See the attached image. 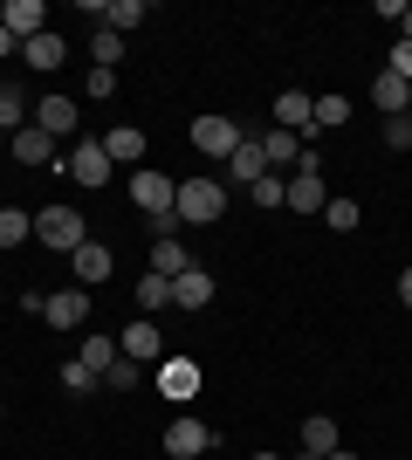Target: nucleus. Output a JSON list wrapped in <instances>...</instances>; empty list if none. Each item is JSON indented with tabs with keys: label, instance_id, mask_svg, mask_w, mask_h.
Wrapping results in <instances>:
<instances>
[{
	"label": "nucleus",
	"instance_id": "3",
	"mask_svg": "<svg viewBox=\"0 0 412 460\" xmlns=\"http://www.w3.org/2000/svg\"><path fill=\"white\" fill-rule=\"evenodd\" d=\"M131 199L152 213V220H165V213H172V199H179V179L152 172V165H137V172H131Z\"/></svg>",
	"mask_w": 412,
	"mask_h": 460
},
{
	"label": "nucleus",
	"instance_id": "17",
	"mask_svg": "<svg viewBox=\"0 0 412 460\" xmlns=\"http://www.w3.org/2000/svg\"><path fill=\"white\" fill-rule=\"evenodd\" d=\"M172 303H179V309H206V303H214V275H206V269L172 275Z\"/></svg>",
	"mask_w": 412,
	"mask_h": 460
},
{
	"label": "nucleus",
	"instance_id": "35",
	"mask_svg": "<svg viewBox=\"0 0 412 460\" xmlns=\"http://www.w3.org/2000/svg\"><path fill=\"white\" fill-rule=\"evenodd\" d=\"M385 145H392V152H412V111L406 117H385Z\"/></svg>",
	"mask_w": 412,
	"mask_h": 460
},
{
	"label": "nucleus",
	"instance_id": "28",
	"mask_svg": "<svg viewBox=\"0 0 412 460\" xmlns=\"http://www.w3.org/2000/svg\"><path fill=\"white\" fill-rule=\"evenodd\" d=\"M76 358H83V365H90V371H97V378H103V371L118 365L124 350H118V337H90V344H83V350H76Z\"/></svg>",
	"mask_w": 412,
	"mask_h": 460
},
{
	"label": "nucleus",
	"instance_id": "14",
	"mask_svg": "<svg viewBox=\"0 0 412 460\" xmlns=\"http://www.w3.org/2000/svg\"><path fill=\"white\" fill-rule=\"evenodd\" d=\"M310 117H316V96L310 90H282V96H275V124H282V131L302 137V131H310Z\"/></svg>",
	"mask_w": 412,
	"mask_h": 460
},
{
	"label": "nucleus",
	"instance_id": "21",
	"mask_svg": "<svg viewBox=\"0 0 412 460\" xmlns=\"http://www.w3.org/2000/svg\"><path fill=\"white\" fill-rule=\"evenodd\" d=\"M261 158H268V172H282V165L302 158V137L295 131H261Z\"/></svg>",
	"mask_w": 412,
	"mask_h": 460
},
{
	"label": "nucleus",
	"instance_id": "36",
	"mask_svg": "<svg viewBox=\"0 0 412 460\" xmlns=\"http://www.w3.org/2000/svg\"><path fill=\"white\" fill-rule=\"evenodd\" d=\"M83 90H90V96H110V90H118V69H90V76H83Z\"/></svg>",
	"mask_w": 412,
	"mask_h": 460
},
{
	"label": "nucleus",
	"instance_id": "34",
	"mask_svg": "<svg viewBox=\"0 0 412 460\" xmlns=\"http://www.w3.org/2000/svg\"><path fill=\"white\" fill-rule=\"evenodd\" d=\"M323 227L351 234V227H357V199H330V207H323Z\"/></svg>",
	"mask_w": 412,
	"mask_h": 460
},
{
	"label": "nucleus",
	"instance_id": "44",
	"mask_svg": "<svg viewBox=\"0 0 412 460\" xmlns=\"http://www.w3.org/2000/svg\"><path fill=\"white\" fill-rule=\"evenodd\" d=\"M0 420H7V405H0Z\"/></svg>",
	"mask_w": 412,
	"mask_h": 460
},
{
	"label": "nucleus",
	"instance_id": "31",
	"mask_svg": "<svg viewBox=\"0 0 412 460\" xmlns=\"http://www.w3.org/2000/svg\"><path fill=\"white\" fill-rule=\"evenodd\" d=\"M248 192H255V207H282V192H289V179H282V172H261V179H255Z\"/></svg>",
	"mask_w": 412,
	"mask_h": 460
},
{
	"label": "nucleus",
	"instance_id": "13",
	"mask_svg": "<svg viewBox=\"0 0 412 460\" xmlns=\"http://www.w3.org/2000/svg\"><path fill=\"white\" fill-rule=\"evenodd\" d=\"M69 261H76V288H103V282H110V269H118V261H110V248H97V241H83Z\"/></svg>",
	"mask_w": 412,
	"mask_h": 460
},
{
	"label": "nucleus",
	"instance_id": "23",
	"mask_svg": "<svg viewBox=\"0 0 412 460\" xmlns=\"http://www.w3.org/2000/svg\"><path fill=\"white\" fill-rule=\"evenodd\" d=\"M14 158H21V165H48V158H56V137L28 124V131H14Z\"/></svg>",
	"mask_w": 412,
	"mask_h": 460
},
{
	"label": "nucleus",
	"instance_id": "38",
	"mask_svg": "<svg viewBox=\"0 0 412 460\" xmlns=\"http://www.w3.org/2000/svg\"><path fill=\"white\" fill-rule=\"evenodd\" d=\"M399 303H406V309H412V269H406V275H399Z\"/></svg>",
	"mask_w": 412,
	"mask_h": 460
},
{
	"label": "nucleus",
	"instance_id": "19",
	"mask_svg": "<svg viewBox=\"0 0 412 460\" xmlns=\"http://www.w3.org/2000/svg\"><path fill=\"white\" fill-rule=\"evenodd\" d=\"M35 131H48V137H62V131H76V103L69 96H41V111L28 117Z\"/></svg>",
	"mask_w": 412,
	"mask_h": 460
},
{
	"label": "nucleus",
	"instance_id": "42",
	"mask_svg": "<svg viewBox=\"0 0 412 460\" xmlns=\"http://www.w3.org/2000/svg\"><path fill=\"white\" fill-rule=\"evenodd\" d=\"M295 460H316V454H295Z\"/></svg>",
	"mask_w": 412,
	"mask_h": 460
},
{
	"label": "nucleus",
	"instance_id": "16",
	"mask_svg": "<svg viewBox=\"0 0 412 460\" xmlns=\"http://www.w3.org/2000/svg\"><path fill=\"white\" fill-rule=\"evenodd\" d=\"M90 14H97L110 35H131L137 21H145V0H90Z\"/></svg>",
	"mask_w": 412,
	"mask_h": 460
},
{
	"label": "nucleus",
	"instance_id": "26",
	"mask_svg": "<svg viewBox=\"0 0 412 460\" xmlns=\"http://www.w3.org/2000/svg\"><path fill=\"white\" fill-rule=\"evenodd\" d=\"M21 241H35V213L0 207V248H21Z\"/></svg>",
	"mask_w": 412,
	"mask_h": 460
},
{
	"label": "nucleus",
	"instance_id": "15",
	"mask_svg": "<svg viewBox=\"0 0 412 460\" xmlns=\"http://www.w3.org/2000/svg\"><path fill=\"white\" fill-rule=\"evenodd\" d=\"M261 172H268V158H261V137H241L234 158H227V186H255Z\"/></svg>",
	"mask_w": 412,
	"mask_h": 460
},
{
	"label": "nucleus",
	"instance_id": "40",
	"mask_svg": "<svg viewBox=\"0 0 412 460\" xmlns=\"http://www.w3.org/2000/svg\"><path fill=\"white\" fill-rule=\"evenodd\" d=\"M399 28H406V41H412V0H406V21H399Z\"/></svg>",
	"mask_w": 412,
	"mask_h": 460
},
{
	"label": "nucleus",
	"instance_id": "11",
	"mask_svg": "<svg viewBox=\"0 0 412 460\" xmlns=\"http://www.w3.org/2000/svg\"><path fill=\"white\" fill-rule=\"evenodd\" d=\"M62 56H69V41H62L56 28H41L35 41H21V62H28L35 76H48V69H62Z\"/></svg>",
	"mask_w": 412,
	"mask_h": 460
},
{
	"label": "nucleus",
	"instance_id": "5",
	"mask_svg": "<svg viewBox=\"0 0 412 460\" xmlns=\"http://www.w3.org/2000/svg\"><path fill=\"white\" fill-rule=\"evenodd\" d=\"M241 137H248V131H241L234 117H199V124H193L199 158H234V145H241Z\"/></svg>",
	"mask_w": 412,
	"mask_h": 460
},
{
	"label": "nucleus",
	"instance_id": "33",
	"mask_svg": "<svg viewBox=\"0 0 412 460\" xmlns=\"http://www.w3.org/2000/svg\"><path fill=\"white\" fill-rule=\"evenodd\" d=\"M62 392H97V371L83 365V358H69L62 365Z\"/></svg>",
	"mask_w": 412,
	"mask_h": 460
},
{
	"label": "nucleus",
	"instance_id": "24",
	"mask_svg": "<svg viewBox=\"0 0 412 460\" xmlns=\"http://www.w3.org/2000/svg\"><path fill=\"white\" fill-rule=\"evenodd\" d=\"M337 447H344V440H337V420H323V412H316V420H302V454L323 460V454H337Z\"/></svg>",
	"mask_w": 412,
	"mask_h": 460
},
{
	"label": "nucleus",
	"instance_id": "1",
	"mask_svg": "<svg viewBox=\"0 0 412 460\" xmlns=\"http://www.w3.org/2000/svg\"><path fill=\"white\" fill-rule=\"evenodd\" d=\"M172 213H179V227H214L220 213H227V179H179V199H172Z\"/></svg>",
	"mask_w": 412,
	"mask_h": 460
},
{
	"label": "nucleus",
	"instance_id": "4",
	"mask_svg": "<svg viewBox=\"0 0 412 460\" xmlns=\"http://www.w3.org/2000/svg\"><path fill=\"white\" fill-rule=\"evenodd\" d=\"M41 323H48V330H83V323H90V296H83V288H48Z\"/></svg>",
	"mask_w": 412,
	"mask_h": 460
},
{
	"label": "nucleus",
	"instance_id": "12",
	"mask_svg": "<svg viewBox=\"0 0 412 460\" xmlns=\"http://www.w3.org/2000/svg\"><path fill=\"white\" fill-rule=\"evenodd\" d=\"M41 21H48V7H41V0H7V7H0V28H7L14 41H35Z\"/></svg>",
	"mask_w": 412,
	"mask_h": 460
},
{
	"label": "nucleus",
	"instance_id": "27",
	"mask_svg": "<svg viewBox=\"0 0 412 460\" xmlns=\"http://www.w3.org/2000/svg\"><path fill=\"white\" fill-rule=\"evenodd\" d=\"M0 131H28V96L14 83H0Z\"/></svg>",
	"mask_w": 412,
	"mask_h": 460
},
{
	"label": "nucleus",
	"instance_id": "8",
	"mask_svg": "<svg viewBox=\"0 0 412 460\" xmlns=\"http://www.w3.org/2000/svg\"><path fill=\"white\" fill-rule=\"evenodd\" d=\"M206 447H214V426H199V420H172L165 426V454L172 460H199Z\"/></svg>",
	"mask_w": 412,
	"mask_h": 460
},
{
	"label": "nucleus",
	"instance_id": "30",
	"mask_svg": "<svg viewBox=\"0 0 412 460\" xmlns=\"http://www.w3.org/2000/svg\"><path fill=\"white\" fill-rule=\"evenodd\" d=\"M323 124V131H337V124H351V96H316V117H310V131Z\"/></svg>",
	"mask_w": 412,
	"mask_h": 460
},
{
	"label": "nucleus",
	"instance_id": "41",
	"mask_svg": "<svg viewBox=\"0 0 412 460\" xmlns=\"http://www.w3.org/2000/svg\"><path fill=\"white\" fill-rule=\"evenodd\" d=\"M323 460H357V454H344V447H337V454H323Z\"/></svg>",
	"mask_w": 412,
	"mask_h": 460
},
{
	"label": "nucleus",
	"instance_id": "37",
	"mask_svg": "<svg viewBox=\"0 0 412 460\" xmlns=\"http://www.w3.org/2000/svg\"><path fill=\"white\" fill-rule=\"evenodd\" d=\"M392 76L412 83V41H406V35H399V49H392Z\"/></svg>",
	"mask_w": 412,
	"mask_h": 460
},
{
	"label": "nucleus",
	"instance_id": "7",
	"mask_svg": "<svg viewBox=\"0 0 412 460\" xmlns=\"http://www.w3.org/2000/svg\"><path fill=\"white\" fill-rule=\"evenodd\" d=\"M118 350L131 358V365H158V358H165V337H158V323H152V316H137V323L118 337Z\"/></svg>",
	"mask_w": 412,
	"mask_h": 460
},
{
	"label": "nucleus",
	"instance_id": "2",
	"mask_svg": "<svg viewBox=\"0 0 412 460\" xmlns=\"http://www.w3.org/2000/svg\"><path fill=\"white\" fill-rule=\"evenodd\" d=\"M35 241H41V248H56V254H76L83 241H90V227H83L76 207H41L35 213Z\"/></svg>",
	"mask_w": 412,
	"mask_h": 460
},
{
	"label": "nucleus",
	"instance_id": "22",
	"mask_svg": "<svg viewBox=\"0 0 412 460\" xmlns=\"http://www.w3.org/2000/svg\"><path fill=\"white\" fill-rule=\"evenodd\" d=\"M158 309H172V282L165 275H137V316H158Z\"/></svg>",
	"mask_w": 412,
	"mask_h": 460
},
{
	"label": "nucleus",
	"instance_id": "10",
	"mask_svg": "<svg viewBox=\"0 0 412 460\" xmlns=\"http://www.w3.org/2000/svg\"><path fill=\"white\" fill-rule=\"evenodd\" d=\"M158 392H165L172 405H186L199 392V365L193 358H165V365H158Z\"/></svg>",
	"mask_w": 412,
	"mask_h": 460
},
{
	"label": "nucleus",
	"instance_id": "43",
	"mask_svg": "<svg viewBox=\"0 0 412 460\" xmlns=\"http://www.w3.org/2000/svg\"><path fill=\"white\" fill-rule=\"evenodd\" d=\"M255 460H275V454H255Z\"/></svg>",
	"mask_w": 412,
	"mask_h": 460
},
{
	"label": "nucleus",
	"instance_id": "20",
	"mask_svg": "<svg viewBox=\"0 0 412 460\" xmlns=\"http://www.w3.org/2000/svg\"><path fill=\"white\" fill-rule=\"evenodd\" d=\"M372 103H378L385 117H406V111H412V83H399L392 69H385V76H372Z\"/></svg>",
	"mask_w": 412,
	"mask_h": 460
},
{
	"label": "nucleus",
	"instance_id": "9",
	"mask_svg": "<svg viewBox=\"0 0 412 460\" xmlns=\"http://www.w3.org/2000/svg\"><path fill=\"white\" fill-rule=\"evenodd\" d=\"M282 207L302 213V220H310V213H323V207H330V192H323V172H295V179H289V192H282Z\"/></svg>",
	"mask_w": 412,
	"mask_h": 460
},
{
	"label": "nucleus",
	"instance_id": "39",
	"mask_svg": "<svg viewBox=\"0 0 412 460\" xmlns=\"http://www.w3.org/2000/svg\"><path fill=\"white\" fill-rule=\"evenodd\" d=\"M14 49H21V41H14V35H7V28H0V62H7V56H14Z\"/></svg>",
	"mask_w": 412,
	"mask_h": 460
},
{
	"label": "nucleus",
	"instance_id": "29",
	"mask_svg": "<svg viewBox=\"0 0 412 460\" xmlns=\"http://www.w3.org/2000/svg\"><path fill=\"white\" fill-rule=\"evenodd\" d=\"M118 62H124V35L97 28V41H90V69H118Z\"/></svg>",
	"mask_w": 412,
	"mask_h": 460
},
{
	"label": "nucleus",
	"instance_id": "18",
	"mask_svg": "<svg viewBox=\"0 0 412 460\" xmlns=\"http://www.w3.org/2000/svg\"><path fill=\"white\" fill-rule=\"evenodd\" d=\"M97 145L110 152V165H137V158H145V131H137V124H118V131H103Z\"/></svg>",
	"mask_w": 412,
	"mask_h": 460
},
{
	"label": "nucleus",
	"instance_id": "32",
	"mask_svg": "<svg viewBox=\"0 0 412 460\" xmlns=\"http://www.w3.org/2000/svg\"><path fill=\"white\" fill-rule=\"evenodd\" d=\"M137 378H145V365H131V358H118V365L103 371V385H110V392H137Z\"/></svg>",
	"mask_w": 412,
	"mask_h": 460
},
{
	"label": "nucleus",
	"instance_id": "6",
	"mask_svg": "<svg viewBox=\"0 0 412 460\" xmlns=\"http://www.w3.org/2000/svg\"><path fill=\"white\" fill-rule=\"evenodd\" d=\"M110 172H118V165H110V152H103L97 137H83L76 152H69V179H76V186H110Z\"/></svg>",
	"mask_w": 412,
	"mask_h": 460
},
{
	"label": "nucleus",
	"instance_id": "25",
	"mask_svg": "<svg viewBox=\"0 0 412 460\" xmlns=\"http://www.w3.org/2000/svg\"><path fill=\"white\" fill-rule=\"evenodd\" d=\"M186 269H193V261H186V241H152V275L172 282V275H186Z\"/></svg>",
	"mask_w": 412,
	"mask_h": 460
}]
</instances>
